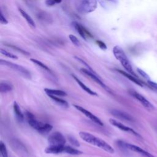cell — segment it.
<instances>
[{
  "instance_id": "obj_1",
  "label": "cell",
  "mask_w": 157,
  "mask_h": 157,
  "mask_svg": "<svg viewBox=\"0 0 157 157\" xmlns=\"http://www.w3.org/2000/svg\"><path fill=\"white\" fill-rule=\"evenodd\" d=\"M79 136L80 138L85 142L99 147L108 153H113L115 151L113 148L108 143L105 142L104 140L96 137L91 133L81 131L79 132Z\"/></svg>"
},
{
  "instance_id": "obj_2",
  "label": "cell",
  "mask_w": 157,
  "mask_h": 157,
  "mask_svg": "<svg viewBox=\"0 0 157 157\" xmlns=\"http://www.w3.org/2000/svg\"><path fill=\"white\" fill-rule=\"evenodd\" d=\"M113 53L116 59L120 62V63L125 69V70L128 73L136 77V75L133 71L132 66L123 50L120 47L116 45L113 48Z\"/></svg>"
},
{
  "instance_id": "obj_3",
  "label": "cell",
  "mask_w": 157,
  "mask_h": 157,
  "mask_svg": "<svg viewBox=\"0 0 157 157\" xmlns=\"http://www.w3.org/2000/svg\"><path fill=\"white\" fill-rule=\"evenodd\" d=\"M26 115L28 124L33 128L35 129L36 131L41 134H47L53 128L51 124L48 123H43L37 120L34 115L30 112H27Z\"/></svg>"
},
{
  "instance_id": "obj_4",
  "label": "cell",
  "mask_w": 157,
  "mask_h": 157,
  "mask_svg": "<svg viewBox=\"0 0 157 157\" xmlns=\"http://www.w3.org/2000/svg\"><path fill=\"white\" fill-rule=\"evenodd\" d=\"M97 4V0H81L77 6V10L82 14H87L93 12Z\"/></svg>"
},
{
  "instance_id": "obj_5",
  "label": "cell",
  "mask_w": 157,
  "mask_h": 157,
  "mask_svg": "<svg viewBox=\"0 0 157 157\" xmlns=\"http://www.w3.org/2000/svg\"><path fill=\"white\" fill-rule=\"evenodd\" d=\"M0 64L1 65H4V66H6L11 68L12 69H13V71L20 74L21 75H22L23 77H25L26 78H31V74L30 72L28 69H26L25 67H23L22 66L13 63L12 62H10V61H8L6 60H3V59L0 60Z\"/></svg>"
},
{
  "instance_id": "obj_6",
  "label": "cell",
  "mask_w": 157,
  "mask_h": 157,
  "mask_svg": "<svg viewBox=\"0 0 157 157\" xmlns=\"http://www.w3.org/2000/svg\"><path fill=\"white\" fill-rule=\"evenodd\" d=\"M118 143L120 146H121L123 148L129 149V150H130L132 151H134L136 153H137L144 157H154V156L153 155H151L150 153L147 151L146 150H144L143 148H142L138 146H136L135 145L129 144V143H126V142H124L120 141V140L118 141Z\"/></svg>"
},
{
  "instance_id": "obj_7",
  "label": "cell",
  "mask_w": 157,
  "mask_h": 157,
  "mask_svg": "<svg viewBox=\"0 0 157 157\" xmlns=\"http://www.w3.org/2000/svg\"><path fill=\"white\" fill-rule=\"evenodd\" d=\"M80 72L82 74H83L86 75V76L89 77L93 81L96 82L98 84H99L100 86H101L103 88H104L105 90H107V91H108L109 93H111L110 89L103 82V81L101 79V78L99 77V75H98L96 74V72H93L90 71V70H88V69H85V68H81L80 69Z\"/></svg>"
},
{
  "instance_id": "obj_8",
  "label": "cell",
  "mask_w": 157,
  "mask_h": 157,
  "mask_svg": "<svg viewBox=\"0 0 157 157\" xmlns=\"http://www.w3.org/2000/svg\"><path fill=\"white\" fill-rule=\"evenodd\" d=\"M48 142L49 145L63 146L66 143V139L61 132H55L48 137Z\"/></svg>"
},
{
  "instance_id": "obj_9",
  "label": "cell",
  "mask_w": 157,
  "mask_h": 157,
  "mask_svg": "<svg viewBox=\"0 0 157 157\" xmlns=\"http://www.w3.org/2000/svg\"><path fill=\"white\" fill-rule=\"evenodd\" d=\"M129 93L131 95H132L135 99H136L139 102L141 103V104L147 109L148 110H151L154 109V106L144 96H143L142 94L140 93H137V91L134 90H129Z\"/></svg>"
},
{
  "instance_id": "obj_10",
  "label": "cell",
  "mask_w": 157,
  "mask_h": 157,
  "mask_svg": "<svg viewBox=\"0 0 157 157\" xmlns=\"http://www.w3.org/2000/svg\"><path fill=\"white\" fill-rule=\"evenodd\" d=\"M74 107L77 110H78L79 112H80L81 113L84 114L86 117L90 118L91 121H93V122H94L97 124H98L99 126H103L104 125V123L102 122V121L98 117H97L96 115H94V114L91 113L88 110H86L85 108H83V107H82L80 105H74Z\"/></svg>"
},
{
  "instance_id": "obj_11",
  "label": "cell",
  "mask_w": 157,
  "mask_h": 157,
  "mask_svg": "<svg viewBox=\"0 0 157 157\" xmlns=\"http://www.w3.org/2000/svg\"><path fill=\"white\" fill-rule=\"evenodd\" d=\"M109 122L110 123L113 125V126L121 129V131H125V132H129L137 137H141L140 136L137 132H136L133 129L128 127V126H125L124 124H123V123H120V121L115 120V119H113V118H110L109 119Z\"/></svg>"
},
{
  "instance_id": "obj_12",
  "label": "cell",
  "mask_w": 157,
  "mask_h": 157,
  "mask_svg": "<svg viewBox=\"0 0 157 157\" xmlns=\"http://www.w3.org/2000/svg\"><path fill=\"white\" fill-rule=\"evenodd\" d=\"M111 113L113 116H115V117L119 119L123 120L124 121H132V118L131 117V116L124 112H122L118 110H112L111 111Z\"/></svg>"
},
{
  "instance_id": "obj_13",
  "label": "cell",
  "mask_w": 157,
  "mask_h": 157,
  "mask_svg": "<svg viewBox=\"0 0 157 157\" xmlns=\"http://www.w3.org/2000/svg\"><path fill=\"white\" fill-rule=\"evenodd\" d=\"M99 4L104 9L110 10L113 9L118 4V0H98Z\"/></svg>"
},
{
  "instance_id": "obj_14",
  "label": "cell",
  "mask_w": 157,
  "mask_h": 157,
  "mask_svg": "<svg viewBox=\"0 0 157 157\" xmlns=\"http://www.w3.org/2000/svg\"><path fill=\"white\" fill-rule=\"evenodd\" d=\"M63 146L59 145H49L45 150V152L46 153H52V154H58L60 153H63Z\"/></svg>"
},
{
  "instance_id": "obj_15",
  "label": "cell",
  "mask_w": 157,
  "mask_h": 157,
  "mask_svg": "<svg viewBox=\"0 0 157 157\" xmlns=\"http://www.w3.org/2000/svg\"><path fill=\"white\" fill-rule=\"evenodd\" d=\"M117 71L119 73H120L121 74H122L123 76H124L125 77L128 78L129 80H130L131 81L133 82L134 83H135L136 84L138 85L139 86H143V84H142V82L140 81L139 79H137L136 76H134V75H132V74H129V73H128V72L123 71H121V70H119V69L118 70V69H117Z\"/></svg>"
},
{
  "instance_id": "obj_16",
  "label": "cell",
  "mask_w": 157,
  "mask_h": 157,
  "mask_svg": "<svg viewBox=\"0 0 157 157\" xmlns=\"http://www.w3.org/2000/svg\"><path fill=\"white\" fill-rule=\"evenodd\" d=\"M72 76L73 77V78L76 81V82L78 84V85L86 93H88V94L93 95V96H97V93H95L94 91H93V90H91L90 88H88L85 84H84L80 79H78L75 75L72 74Z\"/></svg>"
},
{
  "instance_id": "obj_17",
  "label": "cell",
  "mask_w": 157,
  "mask_h": 157,
  "mask_svg": "<svg viewBox=\"0 0 157 157\" xmlns=\"http://www.w3.org/2000/svg\"><path fill=\"white\" fill-rule=\"evenodd\" d=\"M44 91L45 93L49 96V95H53V96H65L67 95V93L60 90H55V89H50V88H45Z\"/></svg>"
},
{
  "instance_id": "obj_18",
  "label": "cell",
  "mask_w": 157,
  "mask_h": 157,
  "mask_svg": "<svg viewBox=\"0 0 157 157\" xmlns=\"http://www.w3.org/2000/svg\"><path fill=\"white\" fill-rule=\"evenodd\" d=\"M18 10L20 12L21 15L23 16V17L26 20V21H27L28 25L32 28H36V23H35L34 21L33 20V18L29 16V15H28L24 10H23L21 8H19Z\"/></svg>"
},
{
  "instance_id": "obj_19",
  "label": "cell",
  "mask_w": 157,
  "mask_h": 157,
  "mask_svg": "<svg viewBox=\"0 0 157 157\" xmlns=\"http://www.w3.org/2000/svg\"><path fill=\"white\" fill-rule=\"evenodd\" d=\"M72 25L73 27L75 28L76 31L79 34V35L85 40H86V37L85 36V32H84V26L77 23V21H72Z\"/></svg>"
},
{
  "instance_id": "obj_20",
  "label": "cell",
  "mask_w": 157,
  "mask_h": 157,
  "mask_svg": "<svg viewBox=\"0 0 157 157\" xmlns=\"http://www.w3.org/2000/svg\"><path fill=\"white\" fill-rule=\"evenodd\" d=\"M13 112H14V113L17 119L19 121L22 122L24 120V115H23V113L21 112L20 107H19V105H18V104L16 102H13Z\"/></svg>"
},
{
  "instance_id": "obj_21",
  "label": "cell",
  "mask_w": 157,
  "mask_h": 157,
  "mask_svg": "<svg viewBox=\"0 0 157 157\" xmlns=\"http://www.w3.org/2000/svg\"><path fill=\"white\" fill-rule=\"evenodd\" d=\"M63 152L72 155H81L82 153V151H80L78 150H77L74 148H72L70 146H64V149H63Z\"/></svg>"
},
{
  "instance_id": "obj_22",
  "label": "cell",
  "mask_w": 157,
  "mask_h": 157,
  "mask_svg": "<svg viewBox=\"0 0 157 157\" xmlns=\"http://www.w3.org/2000/svg\"><path fill=\"white\" fill-rule=\"evenodd\" d=\"M13 88L12 85L6 82H1L0 83V91L1 93H7Z\"/></svg>"
},
{
  "instance_id": "obj_23",
  "label": "cell",
  "mask_w": 157,
  "mask_h": 157,
  "mask_svg": "<svg viewBox=\"0 0 157 157\" xmlns=\"http://www.w3.org/2000/svg\"><path fill=\"white\" fill-rule=\"evenodd\" d=\"M51 99H52L55 102H56L57 104L63 106V107H67L69 104L67 103V101H66L64 99H62L56 96H53V95H49L48 96Z\"/></svg>"
},
{
  "instance_id": "obj_24",
  "label": "cell",
  "mask_w": 157,
  "mask_h": 157,
  "mask_svg": "<svg viewBox=\"0 0 157 157\" xmlns=\"http://www.w3.org/2000/svg\"><path fill=\"white\" fill-rule=\"evenodd\" d=\"M30 60L34 64H36V65L39 66V67H42V69H44V70L49 72H51V70L49 69V67H48V66H47L45 64H44L43 63H42L41 61L36 59H34V58H31Z\"/></svg>"
},
{
  "instance_id": "obj_25",
  "label": "cell",
  "mask_w": 157,
  "mask_h": 157,
  "mask_svg": "<svg viewBox=\"0 0 157 157\" xmlns=\"http://www.w3.org/2000/svg\"><path fill=\"white\" fill-rule=\"evenodd\" d=\"M0 151L2 157H8V153L6 147L2 141L0 142Z\"/></svg>"
},
{
  "instance_id": "obj_26",
  "label": "cell",
  "mask_w": 157,
  "mask_h": 157,
  "mask_svg": "<svg viewBox=\"0 0 157 157\" xmlns=\"http://www.w3.org/2000/svg\"><path fill=\"white\" fill-rule=\"evenodd\" d=\"M69 39L71 40V41L72 42V43L75 46L78 47H80V45H81L80 42L79 40L77 38L76 36H74L73 34H70V35L69 36Z\"/></svg>"
},
{
  "instance_id": "obj_27",
  "label": "cell",
  "mask_w": 157,
  "mask_h": 157,
  "mask_svg": "<svg viewBox=\"0 0 157 157\" xmlns=\"http://www.w3.org/2000/svg\"><path fill=\"white\" fill-rule=\"evenodd\" d=\"M1 54H2L3 55H4V56H7V57H8V58H12V59H18V56H16L15 55H14V54H13V53H10V52H9L3 49V48H1Z\"/></svg>"
},
{
  "instance_id": "obj_28",
  "label": "cell",
  "mask_w": 157,
  "mask_h": 157,
  "mask_svg": "<svg viewBox=\"0 0 157 157\" xmlns=\"http://www.w3.org/2000/svg\"><path fill=\"white\" fill-rule=\"evenodd\" d=\"M7 45L8 47H11V48L15 49V50H17L18 52H20L21 53H22V54H23V55H30V53H28V52H26V51H25V50L21 49V48H20L17 47V46H15V45Z\"/></svg>"
},
{
  "instance_id": "obj_29",
  "label": "cell",
  "mask_w": 157,
  "mask_h": 157,
  "mask_svg": "<svg viewBox=\"0 0 157 157\" xmlns=\"http://www.w3.org/2000/svg\"><path fill=\"white\" fill-rule=\"evenodd\" d=\"M137 72L143 77V78H145V79H149V76H148V75L145 72V71H144L143 70H142L141 69H140V68H137Z\"/></svg>"
},
{
  "instance_id": "obj_30",
  "label": "cell",
  "mask_w": 157,
  "mask_h": 157,
  "mask_svg": "<svg viewBox=\"0 0 157 157\" xmlns=\"http://www.w3.org/2000/svg\"><path fill=\"white\" fill-rule=\"evenodd\" d=\"M69 139V142H71V144H72L74 146H76V147H79L80 146V144L79 142L77 141V140L76 139H75L74 137H68Z\"/></svg>"
},
{
  "instance_id": "obj_31",
  "label": "cell",
  "mask_w": 157,
  "mask_h": 157,
  "mask_svg": "<svg viewBox=\"0 0 157 157\" xmlns=\"http://www.w3.org/2000/svg\"><path fill=\"white\" fill-rule=\"evenodd\" d=\"M96 42L97 45L99 47V48H101L102 50H106L107 49V45L104 42H102L100 40H97L96 41Z\"/></svg>"
},
{
  "instance_id": "obj_32",
  "label": "cell",
  "mask_w": 157,
  "mask_h": 157,
  "mask_svg": "<svg viewBox=\"0 0 157 157\" xmlns=\"http://www.w3.org/2000/svg\"><path fill=\"white\" fill-rule=\"evenodd\" d=\"M0 22L1 24L2 25H6L8 23V21L6 19V18H5L3 15L2 12L1 11V15H0Z\"/></svg>"
},
{
  "instance_id": "obj_33",
  "label": "cell",
  "mask_w": 157,
  "mask_h": 157,
  "mask_svg": "<svg viewBox=\"0 0 157 157\" xmlns=\"http://www.w3.org/2000/svg\"><path fill=\"white\" fill-rule=\"evenodd\" d=\"M148 85H149L151 87L155 89V90H157V83H155V82H152V81L148 80Z\"/></svg>"
},
{
  "instance_id": "obj_34",
  "label": "cell",
  "mask_w": 157,
  "mask_h": 157,
  "mask_svg": "<svg viewBox=\"0 0 157 157\" xmlns=\"http://www.w3.org/2000/svg\"><path fill=\"white\" fill-rule=\"evenodd\" d=\"M56 4V2L55 0H46L45 1V4L48 6H53Z\"/></svg>"
},
{
  "instance_id": "obj_35",
  "label": "cell",
  "mask_w": 157,
  "mask_h": 157,
  "mask_svg": "<svg viewBox=\"0 0 157 157\" xmlns=\"http://www.w3.org/2000/svg\"><path fill=\"white\" fill-rule=\"evenodd\" d=\"M55 1L56 2V3H60L62 1V0H55Z\"/></svg>"
}]
</instances>
